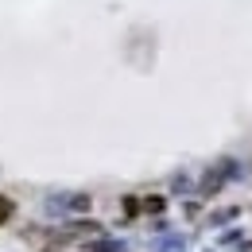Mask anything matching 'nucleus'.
I'll use <instances>...</instances> for the list:
<instances>
[{"label":"nucleus","mask_w":252,"mask_h":252,"mask_svg":"<svg viewBox=\"0 0 252 252\" xmlns=\"http://www.w3.org/2000/svg\"><path fill=\"white\" fill-rule=\"evenodd\" d=\"M12 214H16V202L0 194V225H8V221H12Z\"/></svg>","instance_id":"1"},{"label":"nucleus","mask_w":252,"mask_h":252,"mask_svg":"<svg viewBox=\"0 0 252 252\" xmlns=\"http://www.w3.org/2000/svg\"><path fill=\"white\" fill-rule=\"evenodd\" d=\"M163 206H167V202H163V198H148V202H144V210H148V214H159V210H163Z\"/></svg>","instance_id":"2"}]
</instances>
